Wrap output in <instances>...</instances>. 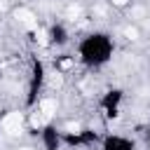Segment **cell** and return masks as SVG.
I'll return each mask as SVG.
<instances>
[{
	"instance_id": "obj_1",
	"label": "cell",
	"mask_w": 150,
	"mask_h": 150,
	"mask_svg": "<svg viewBox=\"0 0 150 150\" xmlns=\"http://www.w3.org/2000/svg\"><path fill=\"white\" fill-rule=\"evenodd\" d=\"M115 52H117L115 35L105 28H91L77 38L73 54L77 59V66H82L89 73H98L112 63Z\"/></svg>"
},
{
	"instance_id": "obj_2",
	"label": "cell",
	"mask_w": 150,
	"mask_h": 150,
	"mask_svg": "<svg viewBox=\"0 0 150 150\" xmlns=\"http://www.w3.org/2000/svg\"><path fill=\"white\" fill-rule=\"evenodd\" d=\"M47 80H49V70H47L45 59L30 56L28 75H26V96H23V103H26L28 110H33V108L42 101L45 89H47Z\"/></svg>"
},
{
	"instance_id": "obj_3",
	"label": "cell",
	"mask_w": 150,
	"mask_h": 150,
	"mask_svg": "<svg viewBox=\"0 0 150 150\" xmlns=\"http://www.w3.org/2000/svg\"><path fill=\"white\" fill-rule=\"evenodd\" d=\"M122 108H124V89L122 87H108L101 96H98V112L105 122H115L122 117Z\"/></svg>"
},
{
	"instance_id": "obj_4",
	"label": "cell",
	"mask_w": 150,
	"mask_h": 150,
	"mask_svg": "<svg viewBox=\"0 0 150 150\" xmlns=\"http://www.w3.org/2000/svg\"><path fill=\"white\" fill-rule=\"evenodd\" d=\"M35 136H38L42 150H63V148H66V145H63V131H61V127H59L54 120H49V122H45L42 127H38Z\"/></svg>"
},
{
	"instance_id": "obj_5",
	"label": "cell",
	"mask_w": 150,
	"mask_h": 150,
	"mask_svg": "<svg viewBox=\"0 0 150 150\" xmlns=\"http://www.w3.org/2000/svg\"><path fill=\"white\" fill-rule=\"evenodd\" d=\"M96 148L98 150H138V141L134 136H129V134L105 131V134H101Z\"/></svg>"
},
{
	"instance_id": "obj_6",
	"label": "cell",
	"mask_w": 150,
	"mask_h": 150,
	"mask_svg": "<svg viewBox=\"0 0 150 150\" xmlns=\"http://www.w3.org/2000/svg\"><path fill=\"white\" fill-rule=\"evenodd\" d=\"M70 28L63 23V21H52L45 30V45L52 47V49H63L70 45Z\"/></svg>"
},
{
	"instance_id": "obj_7",
	"label": "cell",
	"mask_w": 150,
	"mask_h": 150,
	"mask_svg": "<svg viewBox=\"0 0 150 150\" xmlns=\"http://www.w3.org/2000/svg\"><path fill=\"white\" fill-rule=\"evenodd\" d=\"M101 138L94 129H80V131H63V145L66 148H91Z\"/></svg>"
},
{
	"instance_id": "obj_8",
	"label": "cell",
	"mask_w": 150,
	"mask_h": 150,
	"mask_svg": "<svg viewBox=\"0 0 150 150\" xmlns=\"http://www.w3.org/2000/svg\"><path fill=\"white\" fill-rule=\"evenodd\" d=\"M52 66H54L56 75H70V73H73V70L77 68V59H75V54L61 52V54H56V56H54Z\"/></svg>"
},
{
	"instance_id": "obj_9",
	"label": "cell",
	"mask_w": 150,
	"mask_h": 150,
	"mask_svg": "<svg viewBox=\"0 0 150 150\" xmlns=\"http://www.w3.org/2000/svg\"><path fill=\"white\" fill-rule=\"evenodd\" d=\"M110 5L117 7V9H127V7L131 5V0H110Z\"/></svg>"
},
{
	"instance_id": "obj_10",
	"label": "cell",
	"mask_w": 150,
	"mask_h": 150,
	"mask_svg": "<svg viewBox=\"0 0 150 150\" xmlns=\"http://www.w3.org/2000/svg\"><path fill=\"white\" fill-rule=\"evenodd\" d=\"M143 143H145V150H150V127H148V131H145V141H143Z\"/></svg>"
},
{
	"instance_id": "obj_11",
	"label": "cell",
	"mask_w": 150,
	"mask_h": 150,
	"mask_svg": "<svg viewBox=\"0 0 150 150\" xmlns=\"http://www.w3.org/2000/svg\"><path fill=\"white\" fill-rule=\"evenodd\" d=\"M2 117H5V105L0 103V120H2Z\"/></svg>"
}]
</instances>
